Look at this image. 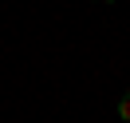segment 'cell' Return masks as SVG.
<instances>
[{
    "label": "cell",
    "mask_w": 130,
    "mask_h": 123,
    "mask_svg": "<svg viewBox=\"0 0 130 123\" xmlns=\"http://www.w3.org/2000/svg\"><path fill=\"white\" fill-rule=\"evenodd\" d=\"M118 115H122V123H130V91L118 99Z\"/></svg>",
    "instance_id": "obj_1"
},
{
    "label": "cell",
    "mask_w": 130,
    "mask_h": 123,
    "mask_svg": "<svg viewBox=\"0 0 130 123\" xmlns=\"http://www.w3.org/2000/svg\"><path fill=\"white\" fill-rule=\"evenodd\" d=\"M99 4H114V0H99Z\"/></svg>",
    "instance_id": "obj_2"
}]
</instances>
